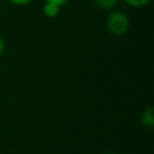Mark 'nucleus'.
Listing matches in <instances>:
<instances>
[{
    "label": "nucleus",
    "instance_id": "obj_5",
    "mask_svg": "<svg viewBox=\"0 0 154 154\" xmlns=\"http://www.w3.org/2000/svg\"><path fill=\"white\" fill-rule=\"evenodd\" d=\"M128 5L130 6H134V7H141V6H144L146 4L149 2V0H124Z\"/></svg>",
    "mask_w": 154,
    "mask_h": 154
},
{
    "label": "nucleus",
    "instance_id": "obj_7",
    "mask_svg": "<svg viewBox=\"0 0 154 154\" xmlns=\"http://www.w3.org/2000/svg\"><path fill=\"white\" fill-rule=\"evenodd\" d=\"M69 0H46V2H53V4H55V5H58V6H63V5H65L66 2H67Z\"/></svg>",
    "mask_w": 154,
    "mask_h": 154
},
{
    "label": "nucleus",
    "instance_id": "obj_3",
    "mask_svg": "<svg viewBox=\"0 0 154 154\" xmlns=\"http://www.w3.org/2000/svg\"><path fill=\"white\" fill-rule=\"evenodd\" d=\"M59 11H60V6H58L53 2H45V5H43V13L48 18L57 17L59 14Z\"/></svg>",
    "mask_w": 154,
    "mask_h": 154
},
{
    "label": "nucleus",
    "instance_id": "obj_6",
    "mask_svg": "<svg viewBox=\"0 0 154 154\" xmlns=\"http://www.w3.org/2000/svg\"><path fill=\"white\" fill-rule=\"evenodd\" d=\"M12 4H14V5H18V6H24V5H28V4H30L32 0H10Z\"/></svg>",
    "mask_w": 154,
    "mask_h": 154
},
{
    "label": "nucleus",
    "instance_id": "obj_4",
    "mask_svg": "<svg viewBox=\"0 0 154 154\" xmlns=\"http://www.w3.org/2000/svg\"><path fill=\"white\" fill-rule=\"evenodd\" d=\"M118 1L119 0H95V4L102 10H111L118 4Z\"/></svg>",
    "mask_w": 154,
    "mask_h": 154
},
{
    "label": "nucleus",
    "instance_id": "obj_8",
    "mask_svg": "<svg viewBox=\"0 0 154 154\" xmlns=\"http://www.w3.org/2000/svg\"><path fill=\"white\" fill-rule=\"evenodd\" d=\"M4 51H5V41H4L2 36L0 35V57L4 54Z\"/></svg>",
    "mask_w": 154,
    "mask_h": 154
},
{
    "label": "nucleus",
    "instance_id": "obj_2",
    "mask_svg": "<svg viewBox=\"0 0 154 154\" xmlns=\"http://www.w3.org/2000/svg\"><path fill=\"white\" fill-rule=\"evenodd\" d=\"M141 122L144 126L152 128L154 125V109L152 106L147 107L141 114Z\"/></svg>",
    "mask_w": 154,
    "mask_h": 154
},
{
    "label": "nucleus",
    "instance_id": "obj_1",
    "mask_svg": "<svg viewBox=\"0 0 154 154\" xmlns=\"http://www.w3.org/2000/svg\"><path fill=\"white\" fill-rule=\"evenodd\" d=\"M106 25H107L108 31L112 35L120 36L128 31L130 23H129V18L125 13H123L120 11H114L108 16Z\"/></svg>",
    "mask_w": 154,
    "mask_h": 154
}]
</instances>
